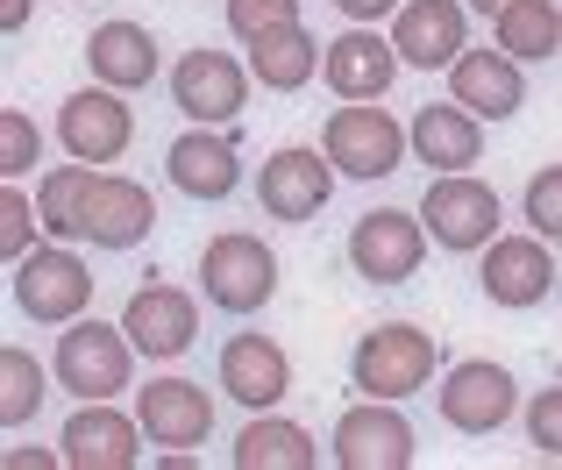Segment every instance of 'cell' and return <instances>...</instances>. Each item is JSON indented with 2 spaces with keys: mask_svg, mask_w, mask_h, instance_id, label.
Returning a JSON list of instances; mask_svg holds the SVG:
<instances>
[{
  "mask_svg": "<svg viewBox=\"0 0 562 470\" xmlns=\"http://www.w3.org/2000/svg\"><path fill=\"white\" fill-rule=\"evenodd\" d=\"M57 143H65V157H79V165H114V157L136 143V108H128V93H114V86H79V93H65V108H57Z\"/></svg>",
  "mask_w": 562,
  "mask_h": 470,
  "instance_id": "9",
  "label": "cell"
},
{
  "mask_svg": "<svg viewBox=\"0 0 562 470\" xmlns=\"http://www.w3.org/2000/svg\"><path fill=\"white\" fill-rule=\"evenodd\" d=\"M0 463L8 470H50V463H65V449H8Z\"/></svg>",
  "mask_w": 562,
  "mask_h": 470,
  "instance_id": "36",
  "label": "cell"
},
{
  "mask_svg": "<svg viewBox=\"0 0 562 470\" xmlns=\"http://www.w3.org/2000/svg\"><path fill=\"white\" fill-rule=\"evenodd\" d=\"M335 179H342V171H335V157H328V150L285 143V150H271V157H263V171H257V208L271 214V222L306 228L321 208H328Z\"/></svg>",
  "mask_w": 562,
  "mask_h": 470,
  "instance_id": "8",
  "label": "cell"
},
{
  "mask_svg": "<svg viewBox=\"0 0 562 470\" xmlns=\"http://www.w3.org/2000/svg\"><path fill=\"white\" fill-rule=\"evenodd\" d=\"M214 378H221V392H228L235 406H249V414H271V406L292 392V357L271 343V335L243 328V335H228V343H221Z\"/></svg>",
  "mask_w": 562,
  "mask_h": 470,
  "instance_id": "18",
  "label": "cell"
},
{
  "mask_svg": "<svg viewBox=\"0 0 562 470\" xmlns=\"http://www.w3.org/2000/svg\"><path fill=\"white\" fill-rule=\"evenodd\" d=\"M420 222H427V235H435V249L477 257V249L498 243L506 208H498V193L477 179V171H435L427 193H420Z\"/></svg>",
  "mask_w": 562,
  "mask_h": 470,
  "instance_id": "3",
  "label": "cell"
},
{
  "mask_svg": "<svg viewBox=\"0 0 562 470\" xmlns=\"http://www.w3.org/2000/svg\"><path fill=\"white\" fill-rule=\"evenodd\" d=\"M435 363H441V343L413 321H378L371 335H357L349 349V385L363 400H413V392L435 385Z\"/></svg>",
  "mask_w": 562,
  "mask_h": 470,
  "instance_id": "1",
  "label": "cell"
},
{
  "mask_svg": "<svg viewBox=\"0 0 562 470\" xmlns=\"http://www.w3.org/2000/svg\"><path fill=\"white\" fill-rule=\"evenodd\" d=\"M122 328H128V343H136L150 363H171V357H186V349L200 343V300H192L186 286H157L150 278V286L128 292Z\"/></svg>",
  "mask_w": 562,
  "mask_h": 470,
  "instance_id": "16",
  "label": "cell"
},
{
  "mask_svg": "<svg viewBox=\"0 0 562 470\" xmlns=\"http://www.w3.org/2000/svg\"><path fill=\"white\" fill-rule=\"evenodd\" d=\"M8 278H14V306H22L36 328H65V321H79L86 306H93V271H86V257L65 249L57 235L36 243L29 257H14Z\"/></svg>",
  "mask_w": 562,
  "mask_h": 470,
  "instance_id": "4",
  "label": "cell"
},
{
  "mask_svg": "<svg viewBox=\"0 0 562 470\" xmlns=\"http://www.w3.org/2000/svg\"><path fill=\"white\" fill-rule=\"evenodd\" d=\"M470 8H477V14H506L513 0H470Z\"/></svg>",
  "mask_w": 562,
  "mask_h": 470,
  "instance_id": "38",
  "label": "cell"
},
{
  "mask_svg": "<svg viewBox=\"0 0 562 470\" xmlns=\"http://www.w3.org/2000/svg\"><path fill=\"white\" fill-rule=\"evenodd\" d=\"M292 22H300V0H228V29L243 43L271 36V29H292Z\"/></svg>",
  "mask_w": 562,
  "mask_h": 470,
  "instance_id": "33",
  "label": "cell"
},
{
  "mask_svg": "<svg viewBox=\"0 0 562 470\" xmlns=\"http://www.w3.org/2000/svg\"><path fill=\"white\" fill-rule=\"evenodd\" d=\"M29 22V0H0V29H8V36H14V29H22Z\"/></svg>",
  "mask_w": 562,
  "mask_h": 470,
  "instance_id": "37",
  "label": "cell"
},
{
  "mask_svg": "<svg viewBox=\"0 0 562 470\" xmlns=\"http://www.w3.org/2000/svg\"><path fill=\"white\" fill-rule=\"evenodd\" d=\"M427 222H420V208H371V214H357V228H349V271L363 278V286H406L413 271H420V257H427Z\"/></svg>",
  "mask_w": 562,
  "mask_h": 470,
  "instance_id": "7",
  "label": "cell"
},
{
  "mask_svg": "<svg viewBox=\"0 0 562 470\" xmlns=\"http://www.w3.org/2000/svg\"><path fill=\"white\" fill-rule=\"evenodd\" d=\"M249 79H257V71L228 51H186L179 65H171V108H179L186 122L228 128L235 114L249 108Z\"/></svg>",
  "mask_w": 562,
  "mask_h": 470,
  "instance_id": "10",
  "label": "cell"
},
{
  "mask_svg": "<svg viewBox=\"0 0 562 470\" xmlns=\"http://www.w3.org/2000/svg\"><path fill=\"white\" fill-rule=\"evenodd\" d=\"M93 171L100 165H50L36 179V208H43V235H57V243H79V200H86V186H93Z\"/></svg>",
  "mask_w": 562,
  "mask_h": 470,
  "instance_id": "28",
  "label": "cell"
},
{
  "mask_svg": "<svg viewBox=\"0 0 562 470\" xmlns=\"http://www.w3.org/2000/svg\"><path fill=\"white\" fill-rule=\"evenodd\" d=\"M321 150L335 157L342 179H392V171L406 165L413 136L378 108V100H342V108L328 114V128H321Z\"/></svg>",
  "mask_w": 562,
  "mask_h": 470,
  "instance_id": "6",
  "label": "cell"
},
{
  "mask_svg": "<svg viewBox=\"0 0 562 470\" xmlns=\"http://www.w3.org/2000/svg\"><path fill=\"white\" fill-rule=\"evenodd\" d=\"M406 136H413V157H420L427 171H470L484 157V122L463 100H427L406 122Z\"/></svg>",
  "mask_w": 562,
  "mask_h": 470,
  "instance_id": "23",
  "label": "cell"
},
{
  "mask_svg": "<svg viewBox=\"0 0 562 470\" xmlns=\"http://www.w3.org/2000/svg\"><path fill=\"white\" fill-rule=\"evenodd\" d=\"M86 65H93V79L114 86V93H143V86L157 79V36L143 22H100L93 36H86Z\"/></svg>",
  "mask_w": 562,
  "mask_h": 470,
  "instance_id": "24",
  "label": "cell"
},
{
  "mask_svg": "<svg viewBox=\"0 0 562 470\" xmlns=\"http://www.w3.org/2000/svg\"><path fill=\"white\" fill-rule=\"evenodd\" d=\"M57 371H43L36 357H29V349H0V428H29V421H36V406H43V385H50Z\"/></svg>",
  "mask_w": 562,
  "mask_h": 470,
  "instance_id": "29",
  "label": "cell"
},
{
  "mask_svg": "<svg viewBox=\"0 0 562 470\" xmlns=\"http://www.w3.org/2000/svg\"><path fill=\"white\" fill-rule=\"evenodd\" d=\"M43 165V136L22 108H0V179H29Z\"/></svg>",
  "mask_w": 562,
  "mask_h": 470,
  "instance_id": "30",
  "label": "cell"
},
{
  "mask_svg": "<svg viewBox=\"0 0 562 470\" xmlns=\"http://www.w3.org/2000/svg\"><path fill=\"white\" fill-rule=\"evenodd\" d=\"M527 443H535L549 463H562V385H549V392L527 400Z\"/></svg>",
  "mask_w": 562,
  "mask_h": 470,
  "instance_id": "34",
  "label": "cell"
},
{
  "mask_svg": "<svg viewBox=\"0 0 562 470\" xmlns=\"http://www.w3.org/2000/svg\"><path fill=\"white\" fill-rule=\"evenodd\" d=\"M36 228H43V208L8 179V193H0V249H8V264L36 249Z\"/></svg>",
  "mask_w": 562,
  "mask_h": 470,
  "instance_id": "32",
  "label": "cell"
},
{
  "mask_svg": "<svg viewBox=\"0 0 562 470\" xmlns=\"http://www.w3.org/2000/svg\"><path fill=\"white\" fill-rule=\"evenodd\" d=\"M492 43L513 51L520 65H541L562 51V8L555 0H513L506 14H492Z\"/></svg>",
  "mask_w": 562,
  "mask_h": 470,
  "instance_id": "27",
  "label": "cell"
},
{
  "mask_svg": "<svg viewBox=\"0 0 562 470\" xmlns=\"http://www.w3.org/2000/svg\"><path fill=\"white\" fill-rule=\"evenodd\" d=\"M143 421L122 414L114 400H79V414L65 421V435H57V449H65L71 470H136L143 463Z\"/></svg>",
  "mask_w": 562,
  "mask_h": 470,
  "instance_id": "15",
  "label": "cell"
},
{
  "mask_svg": "<svg viewBox=\"0 0 562 470\" xmlns=\"http://www.w3.org/2000/svg\"><path fill=\"white\" fill-rule=\"evenodd\" d=\"M449 100H463L477 122H513L527 108V71L513 51H463L449 65Z\"/></svg>",
  "mask_w": 562,
  "mask_h": 470,
  "instance_id": "21",
  "label": "cell"
},
{
  "mask_svg": "<svg viewBox=\"0 0 562 470\" xmlns=\"http://www.w3.org/2000/svg\"><path fill=\"white\" fill-rule=\"evenodd\" d=\"M136 357L143 349L128 343L122 321L108 328V321L79 314V321H65V335H57L50 371H57V385H65L71 400H114V392H128V378H136Z\"/></svg>",
  "mask_w": 562,
  "mask_h": 470,
  "instance_id": "2",
  "label": "cell"
},
{
  "mask_svg": "<svg viewBox=\"0 0 562 470\" xmlns=\"http://www.w3.org/2000/svg\"><path fill=\"white\" fill-rule=\"evenodd\" d=\"M398 43L392 36H378L371 22H349L342 36L321 51V79H328V93L335 100H384L392 93V79H398Z\"/></svg>",
  "mask_w": 562,
  "mask_h": 470,
  "instance_id": "17",
  "label": "cell"
},
{
  "mask_svg": "<svg viewBox=\"0 0 562 470\" xmlns=\"http://www.w3.org/2000/svg\"><path fill=\"white\" fill-rule=\"evenodd\" d=\"M321 51H328V43H314L306 22H292V29H271V36L249 43V71H257L263 93H300L321 71Z\"/></svg>",
  "mask_w": 562,
  "mask_h": 470,
  "instance_id": "26",
  "label": "cell"
},
{
  "mask_svg": "<svg viewBox=\"0 0 562 470\" xmlns=\"http://www.w3.org/2000/svg\"><path fill=\"white\" fill-rule=\"evenodd\" d=\"M435 406H441V421H449L456 435H498L513 414H520V385H513L506 363L470 357V363H456V371L441 378Z\"/></svg>",
  "mask_w": 562,
  "mask_h": 470,
  "instance_id": "11",
  "label": "cell"
},
{
  "mask_svg": "<svg viewBox=\"0 0 562 470\" xmlns=\"http://www.w3.org/2000/svg\"><path fill=\"white\" fill-rule=\"evenodd\" d=\"M165 171H171V186H179L186 200H228L235 186H243V157H235V143H228V128H206V122H192L179 143L165 150Z\"/></svg>",
  "mask_w": 562,
  "mask_h": 470,
  "instance_id": "22",
  "label": "cell"
},
{
  "mask_svg": "<svg viewBox=\"0 0 562 470\" xmlns=\"http://www.w3.org/2000/svg\"><path fill=\"white\" fill-rule=\"evenodd\" d=\"M335 8H342L349 14V22H384V14H398V8H406V0H335Z\"/></svg>",
  "mask_w": 562,
  "mask_h": 470,
  "instance_id": "35",
  "label": "cell"
},
{
  "mask_svg": "<svg viewBox=\"0 0 562 470\" xmlns=\"http://www.w3.org/2000/svg\"><path fill=\"white\" fill-rule=\"evenodd\" d=\"M520 214L535 235H549V243H562V165H541L535 179H527L520 193Z\"/></svg>",
  "mask_w": 562,
  "mask_h": 470,
  "instance_id": "31",
  "label": "cell"
},
{
  "mask_svg": "<svg viewBox=\"0 0 562 470\" xmlns=\"http://www.w3.org/2000/svg\"><path fill=\"white\" fill-rule=\"evenodd\" d=\"M200 292H206V306H221V314H257V306H271L278 249L263 243V235H249V228H221L214 243L200 249Z\"/></svg>",
  "mask_w": 562,
  "mask_h": 470,
  "instance_id": "5",
  "label": "cell"
},
{
  "mask_svg": "<svg viewBox=\"0 0 562 470\" xmlns=\"http://www.w3.org/2000/svg\"><path fill=\"white\" fill-rule=\"evenodd\" d=\"M549 235H498L492 249H477V286L492 306H506V314H527V306L549 300L555 286V257H549Z\"/></svg>",
  "mask_w": 562,
  "mask_h": 470,
  "instance_id": "13",
  "label": "cell"
},
{
  "mask_svg": "<svg viewBox=\"0 0 562 470\" xmlns=\"http://www.w3.org/2000/svg\"><path fill=\"white\" fill-rule=\"evenodd\" d=\"M392 43L413 71H449L470 51V0H406L392 14Z\"/></svg>",
  "mask_w": 562,
  "mask_h": 470,
  "instance_id": "19",
  "label": "cell"
},
{
  "mask_svg": "<svg viewBox=\"0 0 562 470\" xmlns=\"http://www.w3.org/2000/svg\"><path fill=\"white\" fill-rule=\"evenodd\" d=\"M228 463H235V470H314V463H321V449H314V435H306L300 421L249 414V428L235 435Z\"/></svg>",
  "mask_w": 562,
  "mask_h": 470,
  "instance_id": "25",
  "label": "cell"
},
{
  "mask_svg": "<svg viewBox=\"0 0 562 470\" xmlns=\"http://www.w3.org/2000/svg\"><path fill=\"white\" fill-rule=\"evenodd\" d=\"M136 421L150 435V449H200L214 435V400L192 378H150L136 392Z\"/></svg>",
  "mask_w": 562,
  "mask_h": 470,
  "instance_id": "20",
  "label": "cell"
},
{
  "mask_svg": "<svg viewBox=\"0 0 562 470\" xmlns=\"http://www.w3.org/2000/svg\"><path fill=\"white\" fill-rule=\"evenodd\" d=\"M328 457L342 470H406L413 463V428L398 400H357L328 435Z\"/></svg>",
  "mask_w": 562,
  "mask_h": 470,
  "instance_id": "14",
  "label": "cell"
},
{
  "mask_svg": "<svg viewBox=\"0 0 562 470\" xmlns=\"http://www.w3.org/2000/svg\"><path fill=\"white\" fill-rule=\"evenodd\" d=\"M150 228H157L150 186L122 179V171H93V186H86V200H79V243L136 249V243H150Z\"/></svg>",
  "mask_w": 562,
  "mask_h": 470,
  "instance_id": "12",
  "label": "cell"
}]
</instances>
